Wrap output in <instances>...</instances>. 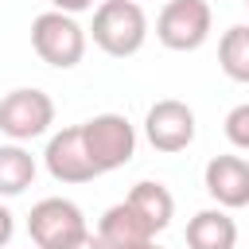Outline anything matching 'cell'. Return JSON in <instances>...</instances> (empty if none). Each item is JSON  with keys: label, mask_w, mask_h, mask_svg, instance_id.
Wrapping results in <instances>:
<instances>
[{"label": "cell", "mask_w": 249, "mask_h": 249, "mask_svg": "<svg viewBox=\"0 0 249 249\" xmlns=\"http://www.w3.org/2000/svg\"><path fill=\"white\" fill-rule=\"evenodd\" d=\"M82 230H86V218H82L78 202H70V198H39L27 214V233L35 241V249H62Z\"/></svg>", "instance_id": "obj_7"}, {"label": "cell", "mask_w": 249, "mask_h": 249, "mask_svg": "<svg viewBox=\"0 0 249 249\" xmlns=\"http://www.w3.org/2000/svg\"><path fill=\"white\" fill-rule=\"evenodd\" d=\"M140 249H160V245H156V241H148V245H140Z\"/></svg>", "instance_id": "obj_19"}, {"label": "cell", "mask_w": 249, "mask_h": 249, "mask_svg": "<svg viewBox=\"0 0 249 249\" xmlns=\"http://www.w3.org/2000/svg\"><path fill=\"white\" fill-rule=\"evenodd\" d=\"M62 249H105V245H101V237H97V233H89V230H82V233H78L74 241H66Z\"/></svg>", "instance_id": "obj_17"}, {"label": "cell", "mask_w": 249, "mask_h": 249, "mask_svg": "<svg viewBox=\"0 0 249 249\" xmlns=\"http://www.w3.org/2000/svg\"><path fill=\"white\" fill-rule=\"evenodd\" d=\"M124 202H128V206L152 226V233L167 230L171 218H175V198H171V191H167L163 183H156V179H140V183L128 191Z\"/></svg>", "instance_id": "obj_12"}, {"label": "cell", "mask_w": 249, "mask_h": 249, "mask_svg": "<svg viewBox=\"0 0 249 249\" xmlns=\"http://www.w3.org/2000/svg\"><path fill=\"white\" fill-rule=\"evenodd\" d=\"M51 124H54V101H51V93H43L35 86H23V89H12V93L0 97V132L8 140H16V144L35 140Z\"/></svg>", "instance_id": "obj_5"}, {"label": "cell", "mask_w": 249, "mask_h": 249, "mask_svg": "<svg viewBox=\"0 0 249 249\" xmlns=\"http://www.w3.org/2000/svg\"><path fill=\"white\" fill-rule=\"evenodd\" d=\"M35 183V156L23 144H0V198H16Z\"/></svg>", "instance_id": "obj_13"}, {"label": "cell", "mask_w": 249, "mask_h": 249, "mask_svg": "<svg viewBox=\"0 0 249 249\" xmlns=\"http://www.w3.org/2000/svg\"><path fill=\"white\" fill-rule=\"evenodd\" d=\"M54 12H70V16H78V12H89L93 8V0H47Z\"/></svg>", "instance_id": "obj_18"}, {"label": "cell", "mask_w": 249, "mask_h": 249, "mask_svg": "<svg viewBox=\"0 0 249 249\" xmlns=\"http://www.w3.org/2000/svg\"><path fill=\"white\" fill-rule=\"evenodd\" d=\"M237 245V222L214 206V210H198L187 222V249H233Z\"/></svg>", "instance_id": "obj_11"}, {"label": "cell", "mask_w": 249, "mask_h": 249, "mask_svg": "<svg viewBox=\"0 0 249 249\" xmlns=\"http://www.w3.org/2000/svg\"><path fill=\"white\" fill-rule=\"evenodd\" d=\"M218 66L230 82L249 86V23H233L218 39Z\"/></svg>", "instance_id": "obj_14"}, {"label": "cell", "mask_w": 249, "mask_h": 249, "mask_svg": "<svg viewBox=\"0 0 249 249\" xmlns=\"http://www.w3.org/2000/svg\"><path fill=\"white\" fill-rule=\"evenodd\" d=\"M222 132H226V140H230L233 148L249 152V101H241V105H233V109L226 113Z\"/></svg>", "instance_id": "obj_15"}, {"label": "cell", "mask_w": 249, "mask_h": 249, "mask_svg": "<svg viewBox=\"0 0 249 249\" xmlns=\"http://www.w3.org/2000/svg\"><path fill=\"white\" fill-rule=\"evenodd\" d=\"M31 47L54 70H74L86 54V27L70 12H43L31 19Z\"/></svg>", "instance_id": "obj_2"}, {"label": "cell", "mask_w": 249, "mask_h": 249, "mask_svg": "<svg viewBox=\"0 0 249 249\" xmlns=\"http://www.w3.org/2000/svg\"><path fill=\"white\" fill-rule=\"evenodd\" d=\"M245 8H249V0H245Z\"/></svg>", "instance_id": "obj_20"}, {"label": "cell", "mask_w": 249, "mask_h": 249, "mask_svg": "<svg viewBox=\"0 0 249 249\" xmlns=\"http://www.w3.org/2000/svg\"><path fill=\"white\" fill-rule=\"evenodd\" d=\"M97 237H101L105 249H140V245L156 241L152 226H148L128 202H117V206H109V210L101 214V222H97Z\"/></svg>", "instance_id": "obj_10"}, {"label": "cell", "mask_w": 249, "mask_h": 249, "mask_svg": "<svg viewBox=\"0 0 249 249\" xmlns=\"http://www.w3.org/2000/svg\"><path fill=\"white\" fill-rule=\"evenodd\" d=\"M195 132H198L195 109H191L187 101H179V97L156 101V105L148 109V117H144V136H148V144H152L156 152H167V156L191 148V144H195Z\"/></svg>", "instance_id": "obj_6"}, {"label": "cell", "mask_w": 249, "mask_h": 249, "mask_svg": "<svg viewBox=\"0 0 249 249\" xmlns=\"http://www.w3.org/2000/svg\"><path fill=\"white\" fill-rule=\"evenodd\" d=\"M206 195L222 210H241L249 206V160L245 156H214L202 171Z\"/></svg>", "instance_id": "obj_9"}, {"label": "cell", "mask_w": 249, "mask_h": 249, "mask_svg": "<svg viewBox=\"0 0 249 249\" xmlns=\"http://www.w3.org/2000/svg\"><path fill=\"white\" fill-rule=\"evenodd\" d=\"M82 140H86V152L101 175L124 167L136 156V128L121 113H97V117L82 121Z\"/></svg>", "instance_id": "obj_3"}, {"label": "cell", "mask_w": 249, "mask_h": 249, "mask_svg": "<svg viewBox=\"0 0 249 249\" xmlns=\"http://www.w3.org/2000/svg\"><path fill=\"white\" fill-rule=\"evenodd\" d=\"M89 35L109 58H128L148 39V16L136 0H101L93 8Z\"/></svg>", "instance_id": "obj_1"}, {"label": "cell", "mask_w": 249, "mask_h": 249, "mask_svg": "<svg viewBox=\"0 0 249 249\" xmlns=\"http://www.w3.org/2000/svg\"><path fill=\"white\" fill-rule=\"evenodd\" d=\"M214 12L206 0H167L156 16V39L167 51H198L210 39Z\"/></svg>", "instance_id": "obj_4"}, {"label": "cell", "mask_w": 249, "mask_h": 249, "mask_svg": "<svg viewBox=\"0 0 249 249\" xmlns=\"http://www.w3.org/2000/svg\"><path fill=\"white\" fill-rule=\"evenodd\" d=\"M12 233H16V214H12V210L0 202V249H8Z\"/></svg>", "instance_id": "obj_16"}, {"label": "cell", "mask_w": 249, "mask_h": 249, "mask_svg": "<svg viewBox=\"0 0 249 249\" xmlns=\"http://www.w3.org/2000/svg\"><path fill=\"white\" fill-rule=\"evenodd\" d=\"M43 160H47L51 179H58V183H89V179L101 175V171L93 167L89 152H86L82 124H70V128H62V132H54V136L47 140Z\"/></svg>", "instance_id": "obj_8"}]
</instances>
